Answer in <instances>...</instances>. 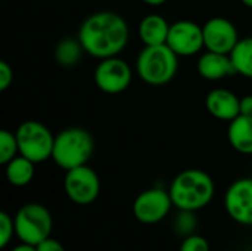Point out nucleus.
Instances as JSON below:
<instances>
[{
	"instance_id": "obj_1",
	"label": "nucleus",
	"mask_w": 252,
	"mask_h": 251,
	"mask_svg": "<svg viewBox=\"0 0 252 251\" xmlns=\"http://www.w3.org/2000/svg\"><path fill=\"white\" fill-rule=\"evenodd\" d=\"M130 30L126 19L111 10L87 16L80 30L78 40L86 53L97 59L118 56L128 43Z\"/></svg>"
},
{
	"instance_id": "obj_2",
	"label": "nucleus",
	"mask_w": 252,
	"mask_h": 251,
	"mask_svg": "<svg viewBox=\"0 0 252 251\" xmlns=\"http://www.w3.org/2000/svg\"><path fill=\"white\" fill-rule=\"evenodd\" d=\"M168 192L176 209L195 213L213 201L216 183L207 172L188 169L173 179Z\"/></svg>"
},
{
	"instance_id": "obj_3",
	"label": "nucleus",
	"mask_w": 252,
	"mask_h": 251,
	"mask_svg": "<svg viewBox=\"0 0 252 251\" xmlns=\"http://www.w3.org/2000/svg\"><path fill=\"white\" fill-rule=\"evenodd\" d=\"M94 152L93 136L81 127H68L55 136L52 160L58 167L68 172L89 163Z\"/></svg>"
},
{
	"instance_id": "obj_4",
	"label": "nucleus",
	"mask_w": 252,
	"mask_h": 251,
	"mask_svg": "<svg viewBox=\"0 0 252 251\" xmlns=\"http://www.w3.org/2000/svg\"><path fill=\"white\" fill-rule=\"evenodd\" d=\"M179 55L168 44L145 46L136 59V72L149 86H165L177 74Z\"/></svg>"
},
{
	"instance_id": "obj_5",
	"label": "nucleus",
	"mask_w": 252,
	"mask_h": 251,
	"mask_svg": "<svg viewBox=\"0 0 252 251\" xmlns=\"http://www.w3.org/2000/svg\"><path fill=\"white\" fill-rule=\"evenodd\" d=\"M15 235L24 244L37 246L50 237L53 217L47 207L38 203L24 204L13 216Z\"/></svg>"
},
{
	"instance_id": "obj_6",
	"label": "nucleus",
	"mask_w": 252,
	"mask_h": 251,
	"mask_svg": "<svg viewBox=\"0 0 252 251\" xmlns=\"http://www.w3.org/2000/svg\"><path fill=\"white\" fill-rule=\"evenodd\" d=\"M19 154L38 164L52 158L55 136L40 121L27 120L15 132Z\"/></svg>"
},
{
	"instance_id": "obj_7",
	"label": "nucleus",
	"mask_w": 252,
	"mask_h": 251,
	"mask_svg": "<svg viewBox=\"0 0 252 251\" xmlns=\"http://www.w3.org/2000/svg\"><path fill=\"white\" fill-rule=\"evenodd\" d=\"M63 191L74 204L89 206L94 203L100 194V179L92 167L84 164L66 172Z\"/></svg>"
},
{
	"instance_id": "obj_8",
	"label": "nucleus",
	"mask_w": 252,
	"mask_h": 251,
	"mask_svg": "<svg viewBox=\"0 0 252 251\" xmlns=\"http://www.w3.org/2000/svg\"><path fill=\"white\" fill-rule=\"evenodd\" d=\"M174 207L170 192L162 188H149L140 192L133 203V215L143 225L162 222Z\"/></svg>"
},
{
	"instance_id": "obj_9",
	"label": "nucleus",
	"mask_w": 252,
	"mask_h": 251,
	"mask_svg": "<svg viewBox=\"0 0 252 251\" xmlns=\"http://www.w3.org/2000/svg\"><path fill=\"white\" fill-rule=\"evenodd\" d=\"M133 80V71L130 65L120 56L100 59L94 70L96 86L108 95H117L124 92Z\"/></svg>"
},
{
	"instance_id": "obj_10",
	"label": "nucleus",
	"mask_w": 252,
	"mask_h": 251,
	"mask_svg": "<svg viewBox=\"0 0 252 251\" xmlns=\"http://www.w3.org/2000/svg\"><path fill=\"white\" fill-rule=\"evenodd\" d=\"M167 44L179 56H192L204 49V33L202 25L182 19L170 25Z\"/></svg>"
},
{
	"instance_id": "obj_11",
	"label": "nucleus",
	"mask_w": 252,
	"mask_h": 251,
	"mask_svg": "<svg viewBox=\"0 0 252 251\" xmlns=\"http://www.w3.org/2000/svg\"><path fill=\"white\" fill-rule=\"evenodd\" d=\"M224 209L233 222L252 226V178L238 179L227 188Z\"/></svg>"
},
{
	"instance_id": "obj_12",
	"label": "nucleus",
	"mask_w": 252,
	"mask_h": 251,
	"mask_svg": "<svg viewBox=\"0 0 252 251\" xmlns=\"http://www.w3.org/2000/svg\"><path fill=\"white\" fill-rule=\"evenodd\" d=\"M204 46L207 50L219 53H230L239 41L236 25L223 16H214L202 25Z\"/></svg>"
},
{
	"instance_id": "obj_13",
	"label": "nucleus",
	"mask_w": 252,
	"mask_h": 251,
	"mask_svg": "<svg viewBox=\"0 0 252 251\" xmlns=\"http://www.w3.org/2000/svg\"><path fill=\"white\" fill-rule=\"evenodd\" d=\"M205 108L214 118L230 123L241 114V98L227 89H213L205 98Z\"/></svg>"
},
{
	"instance_id": "obj_14",
	"label": "nucleus",
	"mask_w": 252,
	"mask_h": 251,
	"mask_svg": "<svg viewBox=\"0 0 252 251\" xmlns=\"http://www.w3.org/2000/svg\"><path fill=\"white\" fill-rule=\"evenodd\" d=\"M196 68L199 75L210 81H219L236 74L230 55L211 52V50H207L199 56Z\"/></svg>"
},
{
	"instance_id": "obj_15",
	"label": "nucleus",
	"mask_w": 252,
	"mask_h": 251,
	"mask_svg": "<svg viewBox=\"0 0 252 251\" xmlns=\"http://www.w3.org/2000/svg\"><path fill=\"white\" fill-rule=\"evenodd\" d=\"M170 25L171 24L161 15H148L139 24V38L145 46L167 44Z\"/></svg>"
},
{
	"instance_id": "obj_16",
	"label": "nucleus",
	"mask_w": 252,
	"mask_h": 251,
	"mask_svg": "<svg viewBox=\"0 0 252 251\" xmlns=\"http://www.w3.org/2000/svg\"><path fill=\"white\" fill-rule=\"evenodd\" d=\"M227 139L230 146L244 155H252V117L238 115L227 129Z\"/></svg>"
},
{
	"instance_id": "obj_17",
	"label": "nucleus",
	"mask_w": 252,
	"mask_h": 251,
	"mask_svg": "<svg viewBox=\"0 0 252 251\" xmlns=\"http://www.w3.org/2000/svg\"><path fill=\"white\" fill-rule=\"evenodd\" d=\"M4 167H6L4 175L7 182L16 188L27 186L34 179L35 175V163H32L31 160H28L21 154L16 155L13 160H10Z\"/></svg>"
},
{
	"instance_id": "obj_18",
	"label": "nucleus",
	"mask_w": 252,
	"mask_h": 251,
	"mask_svg": "<svg viewBox=\"0 0 252 251\" xmlns=\"http://www.w3.org/2000/svg\"><path fill=\"white\" fill-rule=\"evenodd\" d=\"M229 55L236 70V74L252 78V37L239 38V41Z\"/></svg>"
},
{
	"instance_id": "obj_19",
	"label": "nucleus",
	"mask_w": 252,
	"mask_h": 251,
	"mask_svg": "<svg viewBox=\"0 0 252 251\" xmlns=\"http://www.w3.org/2000/svg\"><path fill=\"white\" fill-rule=\"evenodd\" d=\"M84 49L78 38H63L58 43L55 49V59L63 67H72L80 61Z\"/></svg>"
},
{
	"instance_id": "obj_20",
	"label": "nucleus",
	"mask_w": 252,
	"mask_h": 251,
	"mask_svg": "<svg viewBox=\"0 0 252 251\" xmlns=\"http://www.w3.org/2000/svg\"><path fill=\"white\" fill-rule=\"evenodd\" d=\"M18 154H19V148H18L16 135L6 129L0 130V163L6 166Z\"/></svg>"
},
{
	"instance_id": "obj_21",
	"label": "nucleus",
	"mask_w": 252,
	"mask_h": 251,
	"mask_svg": "<svg viewBox=\"0 0 252 251\" xmlns=\"http://www.w3.org/2000/svg\"><path fill=\"white\" fill-rule=\"evenodd\" d=\"M15 235V222L13 217L9 216L6 212L0 213V247L4 249L9 246Z\"/></svg>"
},
{
	"instance_id": "obj_22",
	"label": "nucleus",
	"mask_w": 252,
	"mask_h": 251,
	"mask_svg": "<svg viewBox=\"0 0 252 251\" xmlns=\"http://www.w3.org/2000/svg\"><path fill=\"white\" fill-rule=\"evenodd\" d=\"M210 243L199 234H192L185 237L179 251H210Z\"/></svg>"
},
{
	"instance_id": "obj_23",
	"label": "nucleus",
	"mask_w": 252,
	"mask_h": 251,
	"mask_svg": "<svg viewBox=\"0 0 252 251\" xmlns=\"http://www.w3.org/2000/svg\"><path fill=\"white\" fill-rule=\"evenodd\" d=\"M179 220H176V229L177 232H180L182 235L188 237L192 235L195 231V216L192 212H182L179 210Z\"/></svg>"
},
{
	"instance_id": "obj_24",
	"label": "nucleus",
	"mask_w": 252,
	"mask_h": 251,
	"mask_svg": "<svg viewBox=\"0 0 252 251\" xmlns=\"http://www.w3.org/2000/svg\"><path fill=\"white\" fill-rule=\"evenodd\" d=\"M13 83V70L6 61H0V92L7 90Z\"/></svg>"
},
{
	"instance_id": "obj_25",
	"label": "nucleus",
	"mask_w": 252,
	"mask_h": 251,
	"mask_svg": "<svg viewBox=\"0 0 252 251\" xmlns=\"http://www.w3.org/2000/svg\"><path fill=\"white\" fill-rule=\"evenodd\" d=\"M37 251H65V247L55 238L49 237L44 241H41L40 244L35 246Z\"/></svg>"
},
{
	"instance_id": "obj_26",
	"label": "nucleus",
	"mask_w": 252,
	"mask_h": 251,
	"mask_svg": "<svg viewBox=\"0 0 252 251\" xmlns=\"http://www.w3.org/2000/svg\"><path fill=\"white\" fill-rule=\"evenodd\" d=\"M241 115L252 117V95L241 98Z\"/></svg>"
},
{
	"instance_id": "obj_27",
	"label": "nucleus",
	"mask_w": 252,
	"mask_h": 251,
	"mask_svg": "<svg viewBox=\"0 0 252 251\" xmlns=\"http://www.w3.org/2000/svg\"><path fill=\"white\" fill-rule=\"evenodd\" d=\"M10 251H37V249H35L34 246H30V244H24V243H21L19 246L13 247Z\"/></svg>"
},
{
	"instance_id": "obj_28",
	"label": "nucleus",
	"mask_w": 252,
	"mask_h": 251,
	"mask_svg": "<svg viewBox=\"0 0 252 251\" xmlns=\"http://www.w3.org/2000/svg\"><path fill=\"white\" fill-rule=\"evenodd\" d=\"M145 4H148V6H162L164 3H167L168 0H142Z\"/></svg>"
},
{
	"instance_id": "obj_29",
	"label": "nucleus",
	"mask_w": 252,
	"mask_h": 251,
	"mask_svg": "<svg viewBox=\"0 0 252 251\" xmlns=\"http://www.w3.org/2000/svg\"><path fill=\"white\" fill-rule=\"evenodd\" d=\"M241 1H242L247 7H251L252 9V0H241Z\"/></svg>"
}]
</instances>
